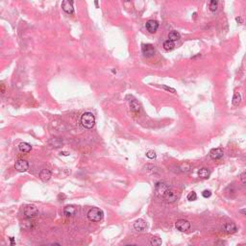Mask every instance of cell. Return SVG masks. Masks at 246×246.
I'll return each instance as SVG.
<instances>
[{
  "instance_id": "cell-1",
  "label": "cell",
  "mask_w": 246,
  "mask_h": 246,
  "mask_svg": "<svg viewBox=\"0 0 246 246\" xmlns=\"http://www.w3.org/2000/svg\"><path fill=\"white\" fill-rule=\"evenodd\" d=\"M94 123H95V117L92 113L87 112L82 115L81 124H82V126L86 128V129H91V128L93 127Z\"/></svg>"
},
{
  "instance_id": "cell-2",
  "label": "cell",
  "mask_w": 246,
  "mask_h": 246,
  "mask_svg": "<svg viewBox=\"0 0 246 246\" xmlns=\"http://www.w3.org/2000/svg\"><path fill=\"white\" fill-rule=\"evenodd\" d=\"M103 216H104L103 211L98 208H92L88 212V218L92 222H98L103 218Z\"/></svg>"
},
{
  "instance_id": "cell-3",
  "label": "cell",
  "mask_w": 246,
  "mask_h": 246,
  "mask_svg": "<svg viewBox=\"0 0 246 246\" xmlns=\"http://www.w3.org/2000/svg\"><path fill=\"white\" fill-rule=\"evenodd\" d=\"M155 190H156V194L158 195L159 197L165 198V196L166 195L167 192L170 190V188L166 184L163 183V182H160V183H157Z\"/></svg>"
},
{
  "instance_id": "cell-4",
  "label": "cell",
  "mask_w": 246,
  "mask_h": 246,
  "mask_svg": "<svg viewBox=\"0 0 246 246\" xmlns=\"http://www.w3.org/2000/svg\"><path fill=\"white\" fill-rule=\"evenodd\" d=\"M23 215H24V217L27 218V219L33 218V217H35L36 215H38L37 207L34 206V205H27L25 208H24Z\"/></svg>"
},
{
  "instance_id": "cell-5",
  "label": "cell",
  "mask_w": 246,
  "mask_h": 246,
  "mask_svg": "<svg viewBox=\"0 0 246 246\" xmlns=\"http://www.w3.org/2000/svg\"><path fill=\"white\" fill-rule=\"evenodd\" d=\"M175 227L177 230H179L180 232H187L190 230V223L188 220L185 219H180L178 220L175 223Z\"/></svg>"
},
{
  "instance_id": "cell-6",
  "label": "cell",
  "mask_w": 246,
  "mask_h": 246,
  "mask_svg": "<svg viewBox=\"0 0 246 246\" xmlns=\"http://www.w3.org/2000/svg\"><path fill=\"white\" fill-rule=\"evenodd\" d=\"M15 168L19 172H25L29 168V163L25 160H19L15 163Z\"/></svg>"
},
{
  "instance_id": "cell-7",
  "label": "cell",
  "mask_w": 246,
  "mask_h": 246,
  "mask_svg": "<svg viewBox=\"0 0 246 246\" xmlns=\"http://www.w3.org/2000/svg\"><path fill=\"white\" fill-rule=\"evenodd\" d=\"M141 51H142V54L145 57H152L156 53L154 46L152 44H143L141 46Z\"/></svg>"
},
{
  "instance_id": "cell-8",
  "label": "cell",
  "mask_w": 246,
  "mask_h": 246,
  "mask_svg": "<svg viewBox=\"0 0 246 246\" xmlns=\"http://www.w3.org/2000/svg\"><path fill=\"white\" fill-rule=\"evenodd\" d=\"M145 27H146V30H147L149 33H155V32L158 30L159 28V22L157 20H148L147 22L145 24Z\"/></svg>"
},
{
  "instance_id": "cell-9",
  "label": "cell",
  "mask_w": 246,
  "mask_h": 246,
  "mask_svg": "<svg viewBox=\"0 0 246 246\" xmlns=\"http://www.w3.org/2000/svg\"><path fill=\"white\" fill-rule=\"evenodd\" d=\"M62 8L63 12H66L68 15H72L74 13V8H73V1H68V0H65L62 3Z\"/></svg>"
},
{
  "instance_id": "cell-10",
  "label": "cell",
  "mask_w": 246,
  "mask_h": 246,
  "mask_svg": "<svg viewBox=\"0 0 246 246\" xmlns=\"http://www.w3.org/2000/svg\"><path fill=\"white\" fill-rule=\"evenodd\" d=\"M223 150L221 148H215L210 151V157L212 160H219L223 157Z\"/></svg>"
},
{
  "instance_id": "cell-11",
  "label": "cell",
  "mask_w": 246,
  "mask_h": 246,
  "mask_svg": "<svg viewBox=\"0 0 246 246\" xmlns=\"http://www.w3.org/2000/svg\"><path fill=\"white\" fill-rule=\"evenodd\" d=\"M134 228L138 232H143L147 228V224L143 219H138L134 224Z\"/></svg>"
},
{
  "instance_id": "cell-12",
  "label": "cell",
  "mask_w": 246,
  "mask_h": 246,
  "mask_svg": "<svg viewBox=\"0 0 246 246\" xmlns=\"http://www.w3.org/2000/svg\"><path fill=\"white\" fill-rule=\"evenodd\" d=\"M77 212V210L74 206L72 205H68V206H66L65 209H63V213H65V215H66L67 217H72L76 215Z\"/></svg>"
},
{
  "instance_id": "cell-13",
  "label": "cell",
  "mask_w": 246,
  "mask_h": 246,
  "mask_svg": "<svg viewBox=\"0 0 246 246\" xmlns=\"http://www.w3.org/2000/svg\"><path fill=\"white\" fill-rule=\"evenodd\" d=\"M51 175H52V173H51V171L47 169V168H44V169H42L41 171V173H40V178L43 181V182H46V181H48L49 179L51 178Z\"/></svg>"
},
{
  "instance_id": "cell-14",
  "label": "cell",
  "mask_w": 246,
  "mask_h": 246,
  "mask_svg": "<svg viewBox=\"0 0 246 246\" xmlns=\"http://www.w3.org/2000/svg\"><path fill=\"white\" fill-rule=\"evenodd\" d=\"M165 199L168 203H173V202H175L177 200V194L175 193V191H173V190H170L166 193V195L165 196Z\"/></svg>"
},
{
  "instance_id": "cell-15",
  "label": "cell",
  "mask_w": 246,
  "mask_h": 246,
  "mask_svg": "<svg viewBox=\"0 0 246 246\" xmlns=\"http://www.w3.org/2000/svg\"><path fill=\"white\" fill-rule=\"evenodd\" d=\"M31 149H32V146L29 144V143H27V142H21V143L19 145V150L21 152V153H29L31 151Z\"/></svg>"
},
{
  "instance_id": "cell-16",
  "label": "cell",
  "mask_w": 246,
  "mask_h": 246,
  "mask_svg": "<svg viewBox=\"0 0 246 246\" xmlns=\"http://www.w3.org/2000/svg\"><path fill=\"white\" fill-rule=\"evenodd\" d=\"M49 143H50V145L53 146V147L59 148L63 145V140L59 138H52L50 141H49Z\"/></svg>"
},
{
  "instance_id": "cell-17",
  "label": "cell",
  "mask_w": 246,
  "mask_h": 246,
  "mask_svg": "<svg viewBox=\"0 0 246 246\" xmlns=\"http://www.w3.org/2000/svg\"><path fill=\"white\" fill-rule=\"evenodd\" d=\"M225 231L228 234H234L237 232V226L235 223H226L225 224Z\"/></svg>"
},
{
  "instance_id": "cell-18",
  "label": "cell",
  "mask_w": 246,
  "mask_h": 246,
  "mask_svg": "<svg viewBox=\"0 0 246 246\" xmlns=\"http://www.w3.org/2000/svg\"><path fill=\"white\" fill-rule=\"evenodd\" d=\"M198 176H199V178H201V179H207V178L210 176V170L208 168H206V167H203V168L199 169Z\"/></svg>"
},
{
  "instance_id": "cell-19",
  "label": "cell",
  "mask_w": 246,
  "mask_h": 246,
  "mask_svg": "<svg viewBox=\"0 0 246 246\" xmlns=\"http://www.w3.org/2000/svg\"><path fill=\"white\" fill-rule=\"evenodd\" d=\"M130 107H131V110H132V112H133V113H140V104H138V103L136 100H133L132 102H130Z\"/></svg>"
},
{
  "instance_id": "cell-20",
  "label": "cell",
  "mask_w": 246,
  "mask_h": 246,
  "mask_svg": "<svg viewBox=\"0 0 246 246\" xmlns=\"http://www.w3.org/2000/svg\"><path fill=\"white\" fill-rule=\"evenodd\" d=\"M180 38H181V35H180L179 32H177V31H171L170 33L168 34L169 41H175L180 40Z\"/></svg>"
},
{
  "instance_id": "cell-21",
  "label": "cell",
  "mask_w": 246,
  "mask_h": 246,
  "mask_svg": "<svg viewBox=\"0 0 246 246\" xmlns=\"http://www.w3.org/2000/svg\"><path fill=\"white\" fill-rule=\"evenodd\" d=\"M241 101V95L240 92H235V94L233 96V100H232V103H233L234 106H238L240 103Z\"/></svg>"
},
{
  "instance_id": "cell-22",
  "label": "cell",
  "mask_w": 246,
  "mask_h": 246,
  "mask_svg": "<svg viewBox=\"0 0 246 246\" xmlns=\"http://www.w3.org/2000/svg\"><path fill=\"white\" fill-rule=\"evenodd\" d=\"M174 47H175V43H174V41H172L167 40L163 42V48L167 51L172 50V49H174Z\"/></svg>"
},
{
  "instance_id": "cell-23",
  "label": "cell",
  "mask_w": 246,
  "mask_h": 246,
  "mask_svg": "<svg viewBox=\"0 0 246 246\" xmlns=\"http://www.w3.org/2000/svg\"><path fill=\"white\" fill-rule=\"evenodd\" d=\"M150 244L152 246H160L162 244V238L159 237H153L150 240Z\"/></svg>"
},
{
  "instance_id": "cell-24",
  "label": "cell",
  "mask_w": 246,
  "mask_h": 246,
  "mask_svg": "<svg viewBox=\"0 0 246 246\" xmlns=\"http://www.w3.org/2000/svg\"><path fill=\"white\" fill-rule=\"evenodd\" d=\"M180 169H181V171H183V172H188V171H190L191 169V165L188 163H182L180 166Z\"/></svg>"
},
{
  "instance_id": "cell-25",
  "label": "cell",
  "mask_w": 246,
  "mask_h": 246,
  "mask_svg": "<svg viewBox=\"0 0 246 246\" xmlns=\"http://www.w3.org/2000/svg\"><path fill=\"white\" fill-rule=\"evenodd\" d=\"M217 5H218V2H217L216 0H212V1L210 2V10H211L212 12H215L217 10Z\"/></svg>"
},
{
  "instance_id": "cell-26",
  "label": "cell",
  "mask_w": 246,
  "mask_h": 246,
  "mask_svg": "<svg viewBox=\"0 0 246 246\" xmlns=\"http://www.w3.org/2000/svg\"><path fill=\"white\" fill-rule=\"evenodd\" d=\"M196 198H197V195H196V193L194 191H191L188 194V200L194 201V200H196Z\"/></svg>"
},
{
  "instance_id": "cell-27",
  "label": "cell",
  "mask_w": 246,
  "mask_h": 246,
  "mask_svg": "<svg viewBox=\"0 0 246 246\" xmlns=\"http://www.w3.org/2000/svg\"><path fill=\"white\" fill-rule=\"evenodd\" d=\"M146 156H147V158H149V159H155L156 158V153H155V151H153V150H149L147 153H146Z\"/></svg>"
},
{
  "instance_id": "cell-28",
  "label": "cell",
  "mask_w": 246,
  "mask_h": 246,
  "mask_svg": "<svg viewBox=\"0 0 246 246\" xmlns=\"http://www.w3.org/2000/svg\"><path fill=\"white\" fill-rule=\"evenodd\" d=\"M202 195H203V197H205V198H209V197H211V195H212V192L210 191V190H204L202 192Z\"/></svg>"
},
{
  "instance_id": "cell-29",
  "label": "cell",
  "mask_w": 246,
  "mask_h": 246,
  "mask_svg": "<svg viewBox=\"0 0 246 246\" xmlns=\"http://www.w3.org/2000/svg\"><path fill=\"white\" fill-rule=\"evenodd\" d=\"M240 181L243 185H246V172H243L240 175Z\"/></svg>"
},
{
  "instance_id": "cell-30",
  "label": "cell",
  "mask_w": 246,
  "mask_h": 246,
  "mask_svg": "<svg viewBox=\"0 0 246 246\" xmlns=\"http://www.w3.org/2000/svg\"><path fill=\"white\" fill-rule=\"evenodd\" d=\"M163 88H165V90H166V91H171V92H172V93H175V92H176V91L174 90V88H168V87H166V86H163Z\"/></svg>"
},
{
  "instance_id": "cell-31",
  "label": "cell",
  "mask_w": 246,
  "mask_h": 246,
  "mask_svg": "<svg viewBox=\"0 0 246 246\" xmlns=\"http://www.w3.org/2000/svg\"><path fill=\"white\" fill-rule=\"evenodd\" d=\"M240 213H242V215H243L246 217V209H242V210H240Z\"/></svg>"
},
{
  "instance_id": "cell-32",
  "label": "cell",
  "mask_w": 246,
  "mask_h": 246,
  "mask_svg": "<svg viewBox=\"0 0 246 246\" xmlns=\"http://www.w3.org/2000/svg\"><path fill=\"white\" fill-rule=\"evenodd\" d=\"M10 240H11V245L14 246V244H15V241H14V237H11Z\"/></svg>"
},
{
  "instance_id": "cell-33",
  "label": "cell",
  "mask_w": 246,
  "mask_h": 246,
  "mask_svg": "<svg viewBox=\"0 0 246 246\" xmlns=\"http://www.w3.org/2000/svg\"><path fill=\"white\" fill-rule=\"evenodd\" d=\"M236 20L237 21V22H240V23H242V19H241V17H237Z\"/></svg>"
},
{
  "instance_id": "cell-34",
  "label": "cell",
  "mask_w": 246,
  "mask_h": 246,
  "mask_svg": "<svg viewBox=\"0 0 246 246\" xmlns=\"http://www.w3.org/2000/svg\"><path fill=\"white\" fill-rule=\"evenodd\" d=\"M50 246H61L59 243H53V244H51Z\"/></svg>"
},
{
  "instance_id": "cell-35",
  "label": "cell",
  "mask_w": 246,
  "mask_h": 246,
  "mask_svg": "<svg viewBox=\"0 0 246 246\" xmlns=\"http://www.w3.org/2000/svg\"><path fill=\"white\" fill-rule=\"evenodd\" d=\"M126 246H137V245H126Z\"/></svg>"
},
{
  "instance_id": "cell-36",
  "label": "cell",
  "mask_w": 246,
  "mask_h": 246,
  "mask_svg": "<svg viewBox=\"0 0 246 246\" xmlns=\"http://www.w3.org/2000/svg\"><path fill=\"white\" fill-rule=\"evenodd\" d=\"M41 246H45V245H41Z\"/></svg>"
}]
</instances>
